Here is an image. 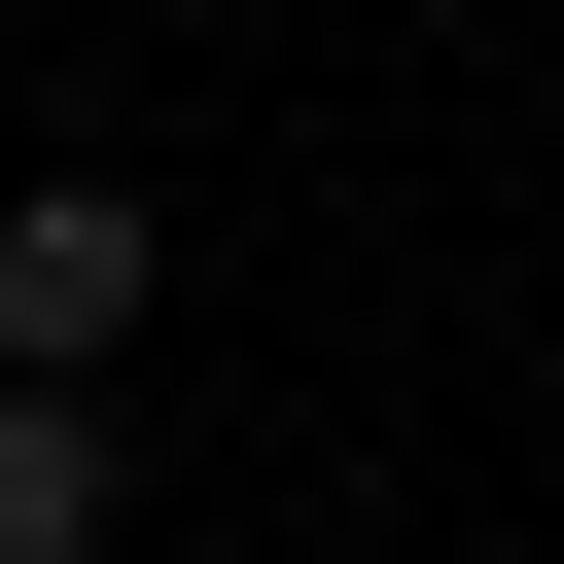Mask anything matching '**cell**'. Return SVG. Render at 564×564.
I'll return each instance as SVG.
<instances>
[{
    "label": "cell",
    "instance_id": "2",
    "mask_svg": "<svg viewBox=\"0 0 564 564\" xmlns=\"http://www.w3.org/2000/svg\"><path fill=\"white\" fill-rule=\"evenodd\" d=\"M0 564H106V388H0Z\"/></svg>",
    "mask_w": 564,
    "mask_h": 564
},
{
    "label": "cell",
    "instance_id": "1",
    "mask_svg": "<svg viewBox=\"0 0 564 564\" xmlns=\"http://www.w3.org/2000/svg\"><path fill=\"white\" fill-rule=\"evenodd\" d=\"M141 282H176V247H141V176H35V212H0V388H106V352H141Z\"/></svg>",
    "mask_w": 564,
    "mask_h": 564
}]
</instances>
